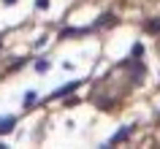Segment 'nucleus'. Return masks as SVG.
Masks as SVG:
<instances>
[{
	"label": "nucleus",
	"instance_id": "f257e3e1",
	"mask_svg": "<svg viewBox=\"0 0 160 149\" xmlns=\"http://www.w3.org/2000/svg\"><path fill=\"white\" fill-rule=\"evenodd\" d=\"M128 136H130V127H122V130H119L117 136L111 138V144H119V141H122V138H128Z\"/></svg>",
	"mask_w": 160,
	"mask_h": 149
},
{
	"label": "nucleus",
	"instance_id": "f03ea898",
	"mask_svg": "<svg viewBox=\"0 0 160 149\" xmlns=\"http://www.w3.org/2000/svg\"><path fill=\"white\" fill-rule=\"evenodd\" d=\"M35 6H38V8H46V6H49V0H35Z\"/></svg>",
	"mask_w": 160,
	"mask_h": 149
},
{
	"label": "nucleus",
	"instance_id": "7ed1b4c3",
	"mask_svg": "<svg viewBox=\"0 0 160 149\" xmlns=\"http://www.w3.org/2000/svg\"><path fill=\"white\" fill-rule=\"evenodd\" d=\"M149 30H160V22H155V25H149Z\"/></svg>",
	"mask_w": 160,
	"mask_h": 149
}]
</instances>
